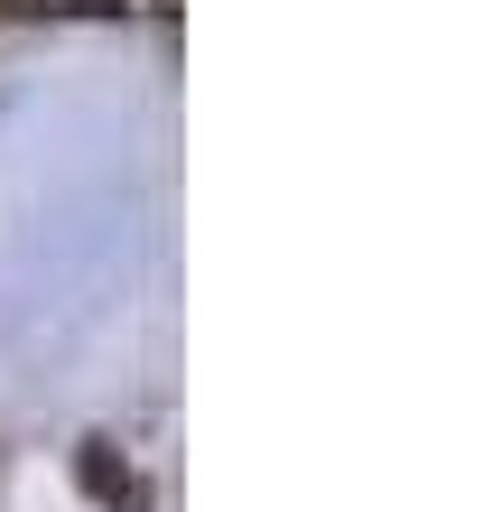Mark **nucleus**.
<instances>
[{"label":"nucleus","mask_w":493,"mask_h":512,"mask_svg":"<svg viewBox=\"0 0 493 512\" xmlns=\"http://www.w3.org/2000/svg\"><path fill=\"white\" fill-rule=\"evenodd\" d=\"M75 475H84V494L94 503H112V512H149V494H140V475L112 457V438H84V457H75Z\"/></svg>","instance_id":"obj_1"},{"label":"nucleus","mask_w":493,"mask_h":512,"mask_svg":"<svg viewBox=\"0 0 493 512\" xmlns=\"http://www.w3.org/2000/svg\"><path fill=\"white\" fill-rule=\"evenodd\" d=\"M140 0H0L10 28H56V19H131Z\"/></svg>","instance_id":"obj_2"}]
</instances>
